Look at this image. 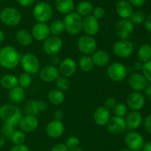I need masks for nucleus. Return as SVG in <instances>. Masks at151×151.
Masks as SVG:
<instances>
[{
    "mask_svg": "<svg viewBox=\"0 0 151 151\" xmlns=\"http://www.w3.org/2000/svg\"><path fill=\"white\" fill-rule=\"evenodd\" d=\"M55 5L58 11L62 14H68L75 8L73 0H55Z\"/></svg>",
    "mask_w": 151,
    "mask_h": 151,
    "instance_id": "bb28decb",
    "label": "nucleus"
},
{
    "mask_svg": "<svg viewBox=\"0 0 151 151\" xmlns=\"http://www.w3.org/2000/svg\"><path fill=\"white\" fill-rule=\"evenodd\" d=\"M34 18L35 20L38 22H48L52 17L53 11L52 7L49 3L45 1H41L38 2L35 6L32 11Z\"/></svg>",
    "mask_w": 151,
    "mask_h": 151,
    "instance_id": "20e7f679",
    "label": "nucleus"
},
{
    "mask_svg": "<svg viewBox=\"0 0 151 151\" xmlns=\"http://www.w3.org/2000/svg\"><path fill=\"white\" fill-rule=\"evenodd\" d=\"M144 138L140 133L134 130L128 132L125 136V144L127 148L132 151H139L145 144Z\"/></svg>",
    "mask_w": 151,
    "mask_h": 151,
    "instance_id": "6e6552de",
    "label": "nucleus"
},
{
    "mask_svg": "<svg viewBox=\"0 0 151 151\" xmlns=\"http://www.w3.org/2000/svg\"><path fill=\"white\" fill-rule=\"evenodd\" d=\"M138 61L142 63L151 60V46L149 44H144L141 45L137 51Z\"/></svg>",
    "mask_w": 151,
    "mask_h": 151,
    "instance_id": "c756f323",
    "label": "nucleus"
},
{
    "mask_svg": "<svg viewBox=\"0 0 151 151\" xmlns=\"http://www.w3.org/2000/svg\"><path fill=\"white\" fill-rule=\"evenodd\" d=\"M22 118V111L16 105L6 104L0 107V119L6 124L16 127Z\"/></svg>",
    "mask_w": 151,
    "mask_h": 151,
    "instance_id": "f03ea898",
    "label": "nucleus"
},
{
    "mask_svg": "<svg viewBox=\"0 0 151 151\" xmlns=\"http://www.w3.org/2000/svg\"><path fill=\"white\" fill-rule=\"evenodd\" d=\"M115 32L120 39L128 40L134 32V24L128 19H120L116 22Z\"/></svg>",
    "mask_w": 151,
    "mask_h": 151,
    "instance_id": "39448f33",
    "label": "nucleus"
},
{
    "mask_svg": "<svg viewBox=\"0 0 151 151\" xmlns=\"http://www.w3.org/2000/svg\"><path fill=\"white\" fill-rule=\"evenodd\" d=\"M145 103V96L140 92H132L127 98V105L131 110H140L143 108Z\"/></svg>",
    "mask_w": 151,
    "mask_h": 151,
    "instance_id": "4468645a",
    "label": "nucleus"
},
{
    "mask_svg": "<svg viewBox=\"0 0 151 151\" xmlns=\"http://www.w3.org/2000/svg\"><path fill=\"white\" fill-rule=\"evenodd\" d=\"M93 11V5L87 1H81L77 7V13L81 16H87Z\"/></svg>",
    "mask_w": 151,
    "mask_h": 151,
    "instance_id": "473e14b6",
    "label": "nucleus"
},
{
    "mask_svg": "<svg viewBox=\"0 0 151 151\" xmlns=\"http://www.w3.org/2000/svg\"><path fill=\"white\" fill-rule=\"evenodd\" d=\"M93 15L92 16L94 17H95L97 19H100L105 16V12L104 8H103L102 7H97L96 8L93 9Z\"/></svg>",
    "mask_w": 151,
    "mask_h": 151,
    "instance_id": "c03bdc74",
    "label": "nucleus"
},
{
    "mask_svg": "<svg viewBox=\"0 0 151 151\" xmlns=\"http://www.w3.org/2000/svg\"><path fill=\"white\" fill-rule=\"evenodd\" d=\"M18 79H19V86L24 89L29 87L32 83V78H31L30 75L29 73H27L21 74Z\"/></svg>",
    "mask_w": 151,
    "mask_h": 151,
    "instance_id": "4c0bfd02",
    "label": "nucleus"
},
{
    "mask_svg": "<svg viewBox=\"0 0 151 151\" xmlns=\"http://www.w3.org/2000/svg\"><path fill=\"white\" fill-rule=\"evenodd\" d=\"M145 130L148 133L151 134V113L149 114L147 117H146L145 120Z\"/></svg>",
    "mask_w": 151,
    "mask_h": 151,
    "instance_id": "09e8293b",
    "label": "nucleus"
},
{
    "mask_svg": "<svg viewBox=\"0 0 151 151\" xmlns=\"http://www.w3.org/2000/svg\"><path fill=\"white\" fill-rule=\"evenodd\" d=\"M47 108V104L44 101L29 100L25 106V113L27 115H36L40 112L45 110Z\"/></svg>",
    "mask_w": 151,
    "mask_h": 151,
    "instance_id": "5701e85b",
    "label": "nucleus"
},
{
    "mask_svg": "<svg viewBox=\"0 0 151 151\" xmlns=\"http://www.w3.org/2000/svg\"><path fill=\"white\" fill-rule=\"evenodd\" d=\"M99 28L100 24L98 22V19L93 16L88 15L83 19L82 30H83L84 32L88 36H93L96 35L98 33Z\"/></svg>",
    "mask_w": 151,
    "mask_h": 151,
    "instance_id": "dca6fc26",
    "label": "nucleus"
},
{
    "mask_svg": "<svg viewBox=\"0 0 151 151\" xmlns=\"http://www.w3.org/2000/svg\"><path fill=\"white\" fill-rule=\"evenodd\" d=\"M50 27L46 23L38 22L35 24L32 28L31 34L32 38H35L37 41H44L47 38H48L50 35Z\"/></svg>",
    "mask_w": 151,
    "mask_h": 151,
    "instance_id": "f3484780",
    "label": "nucleus"
},
{
    "mask_svg": "<svg viewBox=\"0 0 151 151\" xmlns=\"http://www.w3.org/2000/svg\"><path fill=\"white\" fill-rule=\"evenodd\" d=\"M10 139L15 144H21L25 142L26 136H25L24 132H23L22 130H15L12 134Z\"/></svg>",
    "mask_w": 151,
    "mask_h": 151,
    "instance_id": "e433bc0d",
    "label": "nucleus"
},
{
    "mask_svg": "<svg viewBox=\"0 0 151 151\" xmlns=\"http://www.w3.org/2000/svg\"><path fill=\"white\" fill-rule=\"evenodd\" d=\"M0 19L3 23L8 26H16L20 23L22 15L20 12L14 7H5L0 13Z\"/></svg>",
    "mask_w": 151,
    "mask_h": 151,
    "instance_id": "0eeeda50",
    "label": "nucleus"
},
{
    "mask_svg": "<svg viewBox=\"0 0 151 151\" xmlns=\"http://www.w3.org/2000/svg\"><path fill=\"white\" fill-rule=\"evenodd\" d=\"M127 68L120 62H114L109 67L107 70L109 78L114 81H121L127 76Z\"/></svg>",
    "mask_w": 151,
    "mask_h": 151,
    "instance_id": "f8f14e48",
    "label": "nucleus"
},
{
    "mask_svg": "<svg viewBox=\"0 0 151 151\" xmlns=\"http://www.w3.org/2000/svg\"><path fill=\"white\" fill-rule=\"evenodd\" d=\"M5 144V139H4V137L2 136H0V148L2 147Z\"/></svg>",
    "mask_w": 151,
    "mask_h": 151,
    "instance_id": "bf43d9fd",
    "label": "nucleus"
},
{
    "mask_svg": "<svg viewBox=\"0 0 151 151\" xmlns=\"http://www.w3.org/2000/svg\"><path fill=\"white\" fill-rule=\"evenodd\" d=\"M128 84L134 91L141 92L145 90L148 85V81L143 74L136 73L130 76L128 78Z\"/></svg>",
    "mask_w": 151,
    "mask_h": 151,
    "instance_id": "2eb2a0df",
    "label": "nucleus"
},
{
    "mask_svg": "<svg viewBox=\"0 0 151 151\" xmlns=\"http://www.w3.org/2000/svg\"><path fill=\"white\" fill-rule=\"evenodd\" d=\"M126 127L131 130H135L138 129L142 123V115L139 111L132 110L127 115Z\"/></svg>",
    "mask_w": 151,
    "mask_h": 151,
    "instance_id": "412c9836",
    "label": "nucleus"
},
{
    "mask_svg": "<svg viewBox=\"0 0 151 151\" xmlns=\"http://www.w3.org/2000/svg\"><path fill=\"white\" fill-rule=\"evenodd\" d=\"M119 151H132V150H131L128 149V148H124V149L119 150Z\"/></svg>",
    "mask_w": 151,
    "mask_h": 151,
    "instance_id": "680f3d73",
    "label": "nucleus"
},
{
    "mask_svg": "<svg viewBox=\"0 0 151 151\" xmlns=\"http://www.w3.org/2000/svg\"><path fill=\"white\" fill-rule=\"evenodd\" d=\"M65 30L68 33L72 36L79 34L82 30V16H80L78 13L71 12L66 14L63 19Z\"/></svg>",
    "mask_w": 151,
    "mask_h": 151,
    "instance_id": "7ed1b4c3",
    "label": "nucleus"
},
{
    "mask_svg": "<svg viewBox=\"0 0 151 151\" xmlns=\"http://www.w3.org/2000/svg\"><path fill=\"white\" fill-rule=\"evenodd\" d=\"M69 151H83V150L82 148L79 147H76L72 148V149H69Z\"/></svg>",
    "mask_w": 151,
    "mask_h": 151,
    "instance_id": "052dcab7",
    "label": "nucleus"
},
{
    "mask_svg": "<svg viewBox=\"0 0 151 151\" xmlns=\"http://www.w3.org/2000/svg\"><path fill=\"white\" fill-rule=\"evenodd\" d=\"M145 28H146L147 31L151 33V14L147 16L144 22Z\"/></svg>",
    "mask_w": 151,
    "mask_h": 151,
    "instance_id": "3c124183",
    "label": "nucleus"
},
{
    "mask_svg": "<svg viewBox=\"0 0 151 151\" xmlns=\"http://www.w3.org/2000/svg\"><path fill=\"white\" fill-rule=\"evenodd\" d=\"M8 97L11 102L14 103H21L24 101L25 97V92L24 88L20 86H16L13 89L10 90Z\"/></svg>",
    "mask_w": 151,
    "mask_h": 151,
    "instance_id": "c85d7f7f",
    "label": "nucleus"
},
{
    "mask_svg": "<svg viewBox=\"0 0 151 151\" xmlns=\"http://www.w3.org/2000/svg\"><path fill=\"white\" fill-rule=\"evenodd\" d=\"M149 40H150V44H151V34H150V38H149Z\"/></svg>",
    "mask_w": 151,
    "mask_h": 151,
    "instance_id": "e2e57ef3",
    "label": "nucleus"
},
{
    "mask_svg": "<svg viewBox=\"0 0 151 151\" xmlns=\"http://www.w3.org/2000/svg\"><path fill=\"white\" fill-rule=\"evenodd\" d=\"M116 12L122 19H128L133 13L132 5L126 0H121L116 4Z\"/></svg>",
    "mask_w": 151,
    "mask_h": 151,
    "instance_id": "393cba45",
    "label": "nucleus"
},
{
    "mask_svg": "<svg viewBox=\"0 0 151 151\" xmlns=\"http://www.w3.org/2000/svg\"><path fill=\"white\" fill-rule=\"evenodd\" d=\"M55 85L58 90H61V91H66L69 89V83L66 77L59 76L55 80Z\"/></svg>",
    "mask_w": 151,
    "mask_h": 151,
    "instance_id": "58836bf2",
    "label": "nucleus"
},
{
    "mask_svg": "<svg viewBox=\"0 0 151 151\" xmlns=\"http://www.w3.org/2000/svg\"><path fill=\"white\" fill-rule=\"evenodd\" d=\"M21 130L27 133H30L36 130L38 126V120L35 115H27L22 117L19 123Z\"/></svg>",
    "mask_w": 151,
    "mask_h": 151,
    "instance_id": "a211bd4d",
    "label": "nucleus"
},
{
    "mask_svg": "<svg viewBox=\"0 0 151 151\" xmlns=\"http://www.w3.org/2000/svg\"><path fill=\"white\" fill-rule=\"evenodd\" d=\"M51 151H69V148L66 147L65 144L59 143L53 145Z\"/></svg>",
    "mask_w": 151,
    "mask_h": 151,
    "instance_id": "49530a36",
    "label": "nucleus"
},
{
    "mask_svg": "<svg viewBox=\"0 0 151 151\" xmlns=\"http://www.w3.org/2000/svg\"><path fill=\"white\" fill-rule=\"evenodd\" d=\"M58 70L63 76L70 77L76 72L77 65L72 59L66 58L60 62Z\"/></svg>",
    "mask_w": 151,
    "mask_h": 151,
    "instance_id": "aec40b11",
    "label": "nucleus"
},
{
    "mask_svg": "<svg viewBox=\"0 0 151 151\" xmlns=\"http://www.w3.org/2000/svg\"><path fill=\"white\" fill-rule=\"evenodd\" d=\"M50 33L53 36H59L65 30V27L63 22L61 20H54L51 22L50 26Z\"/></svg>",
    "mask_w": 151,
    "mask_h": 151,
    "instance_id": "f704fd0d",
    "label": "nucleus"
},
{
    "mask_svg": "<svg viewBox=\"0 0 151 151\" xmlns=\"http://www.w3.org/2000/svg\"><path fill=\"white\" fill-rule=\"evenodd\" d=\"M145 90L146 96H147V97L151 101V84H150V85L148 84Z\"/></svg>",
    "mask_w": 151,
    "mask_h": 151,
    "instance_id": "4d7b16f0",
    "label": "nucleus"
},
{
    "mask_svg": "<svg viewBox=\"0 0 151 151\" xmlns=\"http://www.w3.org/2000/svg\"><path fill=\"white\" fill-rule=\"evenodd\" d=\"M14 127L13 126L10 125V124H6L4 123L1 127V136H4L6 138H10L11 137L12 134L13 133V132L15 131Z\"/></svg>",
    "mask_w": 151,
    "mask_h": 151,
    "instance_id": "a19ab883",
    "label": "nucleus"
},
{
    "mask_svg": "<svg viewBox=\"0 0 151 151\" xmlns=\"http://www.w3.org/2000/svg\"><path fill=\"white\" fill-rule=\"evenodd\" d=\"M128 2L134 7H142L145 2V0H128Z\"/></svg>",
    "mask_w": 151,
    "mask_h": 151,
    "instance_id": "8fccbe9b",
    "label": "nucleus"
},
{
    "mask_svg": "<svg viewBox=\"0 0 151 151\" xmlns=\"http://www.w3.org/2000/svg\"><path fill=\"white\" fill-rule=\"evenodd\" d=\"M93 63L97 67H105L109 64L110 61V57L107 52L105 50H97L93 53L91 57Z\"/></svg>",
    "mask_w": 151,
    "mask_h": 151,
    "instance_id": "a878e982",
    "label": "nucleus"
},
{
    "mask_svg": "<svg viewBox=\"0 0 151 151\" xmlns=\"http://www.w3.org/2000/svg\"><path fill=\"white\" fill-rule=\"evenodd\" d=\"M78 47L81 53L86 56H89L96 51L97 41L91 36H82L78 41Z\"/></svg>",
    "mask_w": 151,
    "mask_h": 151,
    "instance_id": "9b49d317",
    "label": "nucleus"
},
{
    "mask_svg": "<svg viewBox=\"0 0 151 151\" xmlns=\"http://www.w3.org/2000/svg\"><path fill=\"white\" fill-rule=\"evenodd\" d=\"M79 143L80 140L78 137H76V136H70V137L66 139L65 144L66 145V147L69 149H72V148L78 147L79 145Z\"/></svg>",
    "mask_w": 151,
    "mask_h": 151,
    "instance_id": "37998d69",
    "label": "nucleus"
},
{
    "mask_svg": "<svg viewBox=\"0 0 151 151\" xmlns=\"http://www.w3.org/2000/svg\"><path fill=\"white\" fill-rule=\"evenodd\" d=\"M80 68L82 70L83 72H89L94 68V65L93 63V61L91 57L89 56H83L79 61Z\"/></svg>",
    "mask_w": 151,
    "mask_h": 151,
    "instance_id": "72a5a7b5",
    "label": "nucleus"
},
{
    "mask_svg": "<svg viewBox=\"0 0 151 151\" xmlns=\"http://www.w3.org/2000/svg\"><path fill=\"white\" fill-rule=\"evenodd\" d=\"M4 38H5V36H4V33H3V31H1V30H0V45L3 43V41H4Z\"/></svg>",
    "mask_w": 151,
    "mask_h": 151,
    "instance_id": "13d9d810",
    "label": "nucleus"
},
{
    "mask_svg": "<svg viewBox=\"0 0 151 151\" xmlns=\"http://www.w3.org/2000/svg\"><path fill=\"white\" fill-rule=\"evenodd\" d=\"M59 70L53 65H47L41 70L40 77L46 82H52L57 79L59 77Z\"/></svg>",
    "mask_w": 151,
    "mask_h": 151,
    "instance_id": "4be33fe9",
    "label": "nucleus"
},
{
    "mask_svg": "<svg viewBox=\"0 0 151 151\" xmlns=\"http://www.w3.org/2000/svg\"><path fill=\"white\" fill-rule=\"evenodd\" d=\"M142 71L143 76L145 77L147 81L151 84V60L144 63Z\"/></svg>",
    "mask_w": 151,
    "mask_h": 151,
    "instance_id": "79ce46f5",
    "label": "nucleus"
},
{
    "mask_svg": "<svg viewBox=\"0 0 151 151\" xmlns=\"http://www.w3.org/2000/svg\"><path fill=\"white\" fill-rule=\"evenodd\" d=\"M113 51L116 56L121 58H128L134 51V44L129 40H119L114 43Z\"/></svg>",
    "mask_w": 151,
    "mask_h": 151,
    "instance_id": "9d476101",
    "label": "nucleus"
},
{
    "mask_svg": "<svg viewBox=\"0 0 151 151\" xmlns=\"http://www.w3.org/2000/svg\"><path fill=\"white\" fill-rule=\"evenodd\" d=\"M21 65L25 73L35 74L40 70V62L38 58L32 53H25L21 57Z\"/></svg>",
    "mask_w": 151,
    "mask_h": 151,
    "instance_id": "423d86ee",
    "label": "nucleus"
},
{
    "mask_svg": "<svg viewBox=\"0 0 151 151\" xmlns=\"http://www.w3.org/2000/svg\"><path fill=\"white\" fill-rule=\"evenodd\" d=\"M113 110L114 113L116 116L123 117L126 115L128 107H127V105L124 103H118L115 105Z\"/></svg>",
    "mask_w": 151,
    "mask_h": 151,
    "instance_id": "ea45409f",
    "label": "nucleus"
},
{
    "mask_svg": "<svg viewBox=\"0 0 151 151\" xmlns=\"http://www.w3.org/2000/svg\"><path fill=\"white\" fill-rule=\"evenodd\" d=\"M65 127L61 121L58 120H54L48 123L47 127H46V132L47 134L50 137L53 139H57L60 137L64 132Z\"/></svg>",
    "mask_w": 151,
    "mask_h": 151,
    "instance_id": "6ab92c4d",
    "label": "nucleus"
},
{
    "mask_svg": "<svg viewBox=\"0 0 151 151\" xmlns=\"http://www.w3.org/2000/svg\"><path fill=\"white\" fill-rule=\"evenodd\" d=\"M21 54L15 47L7 45L0 49V65L6 69H14L19 65Z\"/></svg>",
    "mask_w": 151,
    "mask_h": 151,
    "instance_id": "f257e3e1",
    "label": "nucleus"
},
{
    "mask_svg": "<svg viewBox=\"0 0 151 151\" xmlns=\"http://www.w3.org/2000/svg\"><path fill=\"white\" fill-rule=\"evenodd\" d=\"M54 117H55V120L61 121V119L63 118V112L60 110L55 111V113H54Z\"/></svg>",
    "mask_w": 151,
    "mask_h": 151,
    "instance_id": "864d4df0",
    "label": "nucleus"
},
{
    "mask_svg": "<svg viewBox=\"0 0 151 151\" xmlns=\"http://www.w3.org/2000/svg\"><path fill=\"white\" fill-rule=\"evenodd\" d=\"M145 19L146 15L145 12H143L142 10H137L135 12H133L132 15L130 17V21L134 25H140L145 22Z\"/></svg>",
    "mask_w": 151,
    "mask_h": 151,
    "instance_id": "c9c22d12",
    "label": "nucleus"
},
{
    "mask_svg": "<svg viewBox=\"0 0 151 151\" xmlns=\"http://www.w3.org/2000/svg\"><path fill=\"white\" fill-rule=\"evenodd\" d=\"M10 151H29V149L27 145L21 144H15V146H13Z\"/></svg>",
    "mask_w": 151,
    "mask_h": 151,
    "instance_id": "de8ad7c7",
    "label": "nucleus"
},
{
    "mask_svg": "<svg viewBox=\"0 0 151 151\" xmlns=\"http://www.w3.org/2000/svg\"><path fill=\"white\" fill-rule=\"evenodd\" d=\"M142 150V151H151V142H147L145 143Z\"/></svg>",
    "mask_w": 151,
    "mask_h": 151,
    "instance_id": "6e6d98bb",
    "label": "nucleus"
},
{
    "mask_svg": "<svg viewBox=\"0 0 151 151\" xmlns=\"http://www.w3.org/2000/svg\"><path fill=\"white\" fill-rule=\"evenodd\" d=\"M20 5L23 7H28V6L32 5L34 3L35 0H16Z\"/></svg>",
    "mask_w": 151,
    "mask_h": 151,
    "instance_id": "603ef678",
    "label": "nucleus"
},
{
    "mask_svg": "<svg viewBox=\"0 0 151 151\" xmlns=\"http://www.w3.org/2000/svg\"><path fill=\"white\" fill-rule=\"evenodd\" d=\"M16 38L19 44L22 46H29L32 42V34L26 30H20L16 34Z\"/></svg>",
    "mask_w": 151,
    "mask_h": 151,
    "instance_id": "7c9ffc66",
    "label": "nucleus"
},
{
    "mask_svg": "<svg viewBox=\"0 0 151 151\" xmlns=\"http://www.w3.org/2000/svg\"><path fill=\"white\" fill-rule=\"evenodd\" d=\"M116 105V100H115L114 98L113 97H109L106 99V102H105V107H106L107 109H109V110L111 109H114V107Z\"/></svg>",
    "mask_w": 151,
    "mask_h": 151,
    "instance_id": "a18cd8bd",
    "label": "nucleus"
},
{
    "mask_svg": "<svg viewBox=\"0 0 151 151\" xmlns=\"http://www.w3.org/2000/svg\"><path fill=\"white\" fill-rule=\"evenodd\" d=\"M65 96L63 91L58 89H54L49 92L48 100L54 105H59L64 102Z\"/></svg>",
    "mask_w": 151,
    "mask_h": 151,
    "instance_id": "2f4dec72",
    "label": "nucleus"
},
{
    "mask_svg": "<svg viewBox=\"0 0 151 151\" xmlns=\"http://www.w3.org/2000/svg\"><path fill=\"white\" fill-rule=\"evenodd\" d=\"M63 47V40L59 36H51L44 41L43 48L44 52L50 56L57 54Z\"/></svg>",
    "mask_w": 151,
    "mask_h": 151,
    "instance_id": "1a4fd4ad",
    "label": "nucleus"
},
{
    "mask_svg": "<svg viewBox=\"0 0 151 151\" xmlns=\"http://www.w3.org/2000/svg\"><path fill=\"white\" fill-rule=\"evenodd\" d=\"M0 85L7 90H11L13 87L19 85V79L17 77L12 74L4 75L0 79Z\"/></svg>",
    "mask_w": 151,
    "mask_h": 151,
    "instance_id": "cd10ccee",
    "label": "nucleus"
},
{
    "mask_svg": "<svg viewBox=\"0 0 151 151\" xmlns=\"http://www.w3.org/2000/svg\"><path fill=\"white\" fill-rule=\"evenodd\" d=\"M94 121L99 126H104L107 124L111 118V113L105 106L99 107L95 110L93 115Z\"/></svg>",
    "mask_w": 151,
    "mask_h": 151,
    "instance_id": "b1692460",
    "label": "nucleus"
},
{
    "mask_svg": "<svg viewBox=\"0 0 151 151\" xmlns=\"http://www.w3.org/2000/svg\"><path fill=\"white\" fill-rule=\"evenodd\" d=\"M143 65H144V63H142V62H135V63H134V69H135L136 70H137V71L142 70Z\"/></svg>",
    "mask_w": 151,
    "mask_h": 151,
    "instance_id": "5fc2aeb1",
    "label": "nucleus"
},
{
    "mask_svg": "<svg viewBox=\"0 0 151 151\" xmlns=\"http://www.w3.org/2000/svg\"><path fill=\"white\" fill-rule=\"evenodd\" d=\"M126 128L125 119H124L123 117L115 115L111 117L107 123L108 130L109 133L114 135H118L123 133Z\"/></svg>",
    "mask_w": 151,
    "mask_h": 151,
    "instance_id": "ddd939ff",
    "label": "nucleus"
}]
</instances>
